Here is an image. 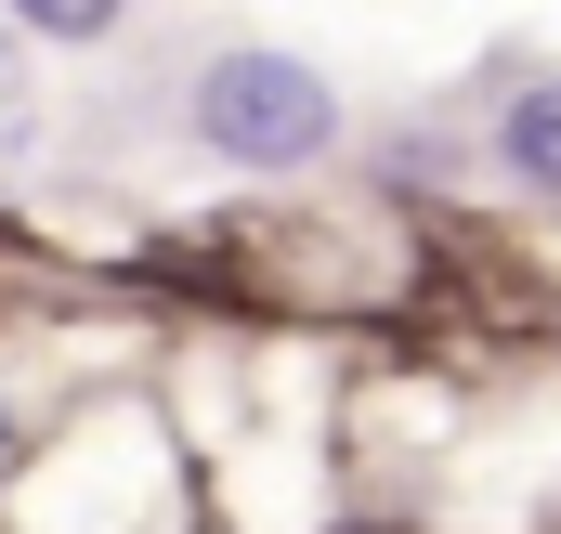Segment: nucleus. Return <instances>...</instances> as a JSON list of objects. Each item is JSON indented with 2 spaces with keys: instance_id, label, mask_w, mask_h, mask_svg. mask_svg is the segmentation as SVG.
<instances>
[{
  "instance_id": "nucleus-1",
  "label": "nucleus",
  "mask_w": 561,
  "mask_h": 534,
  "mask_svg": "<svg viewBox=\"0 0 561 534\" xmlns=\"http://www.w3.org/2000/svg\"><path fill=\"white\" fill-rule=\"evenodd\" d=\"M196 131L222 143L236 170H300V156H327L340 105H327V79L287 66V53H222V66L196 79Z\"/></svg>"
},
{
  "instance_id": "nucleus-2",
  "label": "nucleus",
  "mask_w": 561,
  "mask_h": 534,
  "mask_svg": "<svg viewBox=\"0 0 561 534\" xmlns=\"http://www.w3.org/2000/svg\"><path fill=\"white\" fill-rule=\"evenodd\" d=\"M510 170H536V183H561V79L510 105Z\"/></svg>"
}]
</instances>
